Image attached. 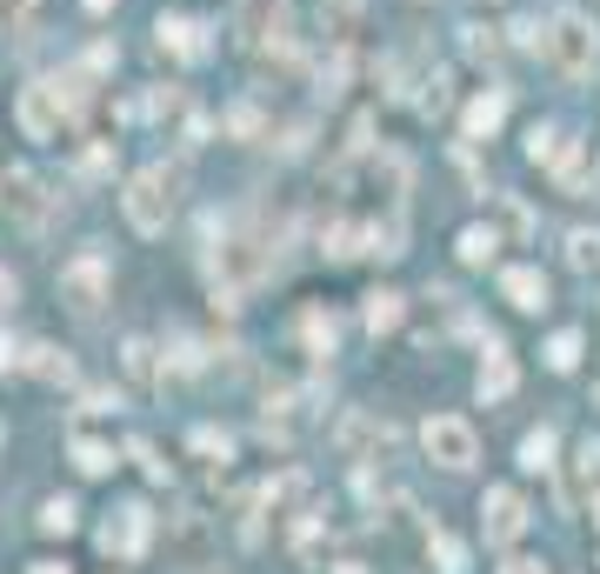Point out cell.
I'll list each match as a JSON object with an SVG mask.
<instances>
[{
    "instance_id": "obj_1",
    "label": "cell",
    "mask_w": 600,
    "mask_h": 574,
    "mask_svg": "<svg viewBox=\"0 0 600 574\" xmlns=\"http://www.w3.org/2000/svg\"><path fill=\"white\" fill-rule=\"evenodd\" d=\"M541 54H547L567 80H587V74L600 67V34H593L587 14H554V21L541 27Z\"/></svg>"
},
{
    "instance_id": "obj_2",
    "label": "cell",
    "mask_w": 600,
    "mask_h": 574,
    "mask_svg": "<svg viewBox=\"0 0 600 574\" xmlns=\"http://www.w3.org/2000/svg\"><path fill=\"white\" fill-rule=\"evenodd\" d=\"M127 221H134V234H160L167 221H174V201H181V175L174 168H140L134 181H127Z\"/></svg>"
},
{
    "instance_id": "obj_3",
    "label": "cell",
    "mask_w": 600,
    "mask_h": 574,
    "mask_svg": "<svg viewBox=\"0 0 600 574\" xmlns=\"http://www.w3.org/2000/svg\"><path fill=\"white\" fill-rule=\"evenodd\" d=\"M420 448H427V461L448 468V474H467V468L480 461V435H474V421H461V415H434V421L420 428Z\"/></svg>"
},
{
    "instance_id": "obj_4",
    "label": "cell",
    "mask_w": 600,
    "mask_h": 574,
    "mask_svg": "<svg viewBox=\"0 0 600 574\" xmlns=\"http://www.w3.org/2000/svg\"><path fill=\"white\" fill-rule=\"evenodd\" d=\"M107 288H114V274H107V261H101V255H73V261L60 268V301H67L80 320H94V314H101Z\"/></svg>"
},
{
    "instance_id": "obj_5",
    "label": "cell",
    "mask_w": 600,
    "mask_h": 574,
    "mask_svg": "<svg viewBox=\"0 0 600 574\" xmlns=\"http://www.w3.org/2000/svg\"><path fill=\"white\" fill-rule=\"evenodd\" d=\"M0 201H8V214H14L21 234H47V221H54V194H47L27 168H14L8 181H0Z\"/></svg>"
},
{
    "instance_id": "obj_6",
    "label": "cell",
    "mask_w": 600,
    "mask_h": 574,
    "mask_svg": "<svg viewBox=\"0 0 600 574\" xmlns=\"http://www.w3.org/2000/svg\"><path fill=\"white\" fill-rule=\"evenodd\" d=\"M147 534H154V508H147V502H121L114 521L101 528V548H107L114 561H140V554H147Z\"/></svg>"
},
{
    "instance_id": "obj_7",
    "label": "cell",
    "mask_w": 600,
    "mask_h": 574,
    "mask_svg": "<svg viewBox=\"0 0 600 574\" xmlns=\"http://www.w3.org/2000/svg\"><path fill=\"white\" fill-rule=\"evenodd\" d=\"M480 528H487V548H513L528 534V502L513 495V487H487L480 502Z\"/></svg>"
},
{
    "instance_id": "obj_8",
    "label": "cell",
    "mask_w": 600,
    "mask_h": 574,
    "mask_svg": "<svg viewBox=\"0 0 600 574\" xmlns=\"http://www.w3.org/2000/svg\"><path fill=\"white\" fill-rule=\"evenodd\" d=\"M21 134L27 140H54L60 134V101H54V88H47V80H41V88H21Z\"/></svg>"
},
{
    "instance_id": "obj_9",
    "label": "cell",
    "mask_w": 600,
    "mask_h": 574,
    "mask_svg": "<svg viewBox=\"0 0 600 574\" xmlns=\"http://www.w3.org/2000/svg\"><path fill=\"white\" fill-rule=\"evenodd\" d=\"M160 54H174V60H207V27L188 21V14H160Z\"/></svg>"
},
{
    "instance_id": "obj_10",
    "label": "cell",
    "mask_w": 600,
    "mask_h": 574,
    "mask_svg": "<svg viewBox=\"0 0 600 574\" xmlns=\"http://www.w3.org/2000/svg\"><path fill=\"white\" fill-rule=\"evenodd\" d=\"M381 441H387V428H381L374 415H348V421H340V428H333V448H340V454H348L354 468H367Z\"/></svg>"
},
{
    "instance_id": "obj_11",
    "label": "cell",
    "mask_w": 600,
    "mask_h": 574,
    "mask_svg": "<svg viewBox=\"0 0 600 574\" xmlns=\"http://www.w3.org/2000/svg\"><path fill=\"white\" fill-rule=\"evenodd\" d=\"M500 294L521 307V314H541V307H547V274H541V268H507V274H500Z\"/></svg>"
},
{
    "instance_id": "obj_12",
    "label": "cell",
    "mask_w": 600,
    "mask_h": 574,
    "mask_svg": "<svg viewBox=\"0 0 600 574\" xmlns=\"http://www.w3.org/2000/svg\"><path fill=\"white\" fill-rule=\"evenodd\" d=\"M274 21H281V0H240V21H234L240 47H268Z\"/></svg>"
},
{
    "instance_id": "obj_13",
    "label": "cell",
    "mask_w": 600,
    "mask_h": 574,
    "mask_svg": "<svg viewBox=\"0 0 600 574\" xmlns=\"http://www.w3.org/2000/svg\"><path fill=\"white\" fill-rule=\"evenodd\" d=\"M121 368H127V381H134V387H147V394L160 387V361H154V341H140V335H134V341H121Z\"/></svg>"
},
{
    "instance_id": "obj_14",
    "label": "cell",
    "mask_w": 600,
    "mask_h": 574,
    "mask_svg": "<svg viewBox=\"0 0 600 574\" xmlns=\"http://www.w3.org/2000/svg\"><path fill=\"white\" fill-rule=\"evenodd\" d=\"M513 394V361H507V348L487 335V368H480V401H507Z\"/></svg>"
},
{
    "instance_id": "obj_15",
    "label": "cell",
    "mask_w": 600,
    "mask_h": 574,
    "mask_svg": "<svg viewBox=\"0 0 600 574\" xmlns=\"http://www.w3.org/2000/svg\"><path fill=\"white\" fill-rule=\"evenodd\" d=\"M400 314H407V307H400V294H394V288H374V294H367V327H374V335H394Z\"/></svg>"
},
{
    "instance_id": "obj_16",
    "label": "cell",
    "mask_w": 600,
    "mask_h": 574,
    "mask_svg": "<svg viewBox=\"0 0 600 574\" xmlns=\"http://www.w3.org/2000/svg\"><path fill=\"white\" fill-rule=\"evenodd\" d=\"M427 554H434V567H441V574H474V567H467V548H461L448 528L427 534Z\"/></svg>"
},
{
    "instance_id": "obj_17",
    "label": "cell",
    "mask_w": 600,
    "mask_h": 574,
    "mask_svg": "<svg viewBox=\"0 0 600 574\" xmlns=\"http://www.w3.org/2000/svg\"><path fill=\"white\" fill-rule=\"evenodd\" d=\"M333 335H340V327H333L327 307H307V314H301V341H307L314 354H333Z\"/></svg>"
},
{
    "instance_id": "obj_18",
    "label": "cell",
    "mask_w": 600,
    "mask_h": 574,
    "mask_svg": "<svg viewBox=\"0 0 600 574\" xmlns=\"http://www.w3.org/2000/svg\"><path fill=\"white\" fill-rule=\"evenodd\" d=\"M73 468L80 474H114V448L94 441V435H73Z\"/></svg>"
},
{
    "instance_id": "obj_19",
    "label": "cell",
    "mask_w": 600,
    "mask_h": 574,
    "mask_svg": "<svg viewBox=\"0 0 600 574\" xmlns=\"http://www.w3.org/2000/svg\"><path fill=\"white\" fill-rule=\"evenodd\" d=\"M500 114H507V94H480V101L467 108V140H487V134L500 127Z\"/></svg>"
},
{
    "instance_id": "obj_20",
    "label": "cell",
    "mask_w": 600,
    "mask_h": 574,
    "mask_svg": "<svg viewBox=\"0 0 600 574\" xmlns=\"http://www.w3.org/2000/svg\"><path fill=\"white\" fill-rule=\"evenodd\" d=\"M554 448H561L554 428H534V435L521 441V468H528V474H554Z\"/></svg>"
},
{
    "instance_id": "obj_21",
    "label": "cell",
    "mask_w": 600,
    "mask_h": 574,
    "mask_svg": "<svg viewBox=\"0 0 600 574\" xmlns=\"http://www.w3.org/2000/svg\"><path fill=\"white\" fill-rule=\"evenodd\" d=\"M494 248H500V234H494V227H461V261H467V268H487Z\"/></svg>"
},
{
    "instance_id": "obj_22",
    "label": "cell",
    "mask_w": 600,
    "mask_h": 574,
    "mask_svg": "<svg viewBox=\"0 0 600 574\" xmlns=\"http://www.w3.org/2000/svg\"><path fill=\"white\" fill-rule=\"evenodd\" d=\"M567 268H580V274L600 268V227H574L567 234Z\"/></svg>"
},
{
    "instance_id": "obj_23",
    "label": "cell",
    "mask_w": 600,
    "mask_h": 574,
    "mask_svg": "<svg viewBox=\"0 0 600 574\" xmlns=\"http://www.w3.org/2000/svg\"><path fill=\"white\" fill-rule=\"evenodd\" d=\"M27 368H34L41 381H73V368H67V354H60V348H47V341H41V348H27Z\"/></svg>"
},
{
    "instance_id": "obj_24",
    "label": "cell",
    "mask_w": 600,
    "mask_h": 574,
    "mask_svg": "<svg viewBox=\"0 0 600 574\" xmlns=\"http://www.w3.org/2000/svg\"><path fill=\"white\" fill-rule=\"evenodd\" d=\"M194 454L214 461V468H227V461H234V435H220V428H194Z\"/></svg>"
},
{
    "instance_id": "obj_25",
    "label": "cell",
    "mask_w": 600,
    "mask_h": 574,
    "mask_svg": "<svg viewBox=\"0 0 600 574\" xmlns=\"http://www.w3.org/2000/svg\"><path fill=\"white\" fill-rule=\"evenodd\" d=\"M73 521H80V508H73L67 495H54V502L41 508V534H73Z\"/></svg>"
},
{
    "instance_id": "obj_26",
    "label": "cell",
    "mask_w": 600,
    "mask_h": 574,
    "mask_svg": "<svg viewBox=\"0 0 600 574\" xmlns=\"http://www.w3.org/2000/svg\"><path fill=\"white\" fill-rule=\"evenodd\" d=\"M574 361H580V335H574V327H561V335L547 341V368H561V374H567Z\"/></svg>"
},
{
    "instance_id": "obj_27",
    "label": "cell",
    "mask_w": 600,
    "mask_h": 574,
    "mask_svg": "<svg viewBox=\"0 0 600 574\" xmlns=\"http://www.w3.org/2000/svg\"><path fill=\"white\" fill-rule=\"evenodd\" d=\"M554 154H561V127H528V160H541V168H547Z\"/></svg>"
},
{
    "instance_id": "obj_28",
    "label": "cell",
    "mask_w": 600,
    "mask_h": 574,
    "mask_svg": "<svg viewBox=\"0 0 600 574\" xmlns=\"http://www.w3.org/2000/svg\"><path fill=\"white\" fill-rule=\"evenodd\" d=\"M354 14H361V0H320V21H327V34L354 27Z\"/></svg>"
},
{
    "instance_id": "obj_29",
    "label": "cell",
    "mask_w": 600,
    "mask_h": 574,
    "mask_svg": "<svg viewBox=\"0 0 600 574\" xmlns=\"http://www.w3.org/2000/svg\"><path fill=\"white\" fill-rule=\"evenodd\" d=\"M127 454L140 461V474H147V481H167V461L154 454V441H127Z\"/></svg>"
},
{
    "instance_id": "obj_30",
    "label": "cell",
    "mask_w": 600,
    "mask_h": 574,
    "mask_svg": "<svg viewBox=\"0 0 600 574\" xmlns=\"http://www.w3.org/2000/svg\"><path fill=\"white\" fill-rule=\"evenodd\" d=\"M494 47H500V41H494V27H467V54H474V60H487Z\"/></svg>"
},
{
    "instance_id": "obj_31",
    "label": "cell",
    "mask_w": 600,
    "mask_h": 574,
    "mask_svg": "<svg viewBox=\"0 0 600 574\" xmlns=\"http://www.w3.org/2000/svg\"><path fill=\"white\" fill-rule=\"evenodd\" d=\"M0 14H8V21H27V14H34V0H0Z\"/></svg>"
},
{
    "instance_id": "obj_32",
    "label": "cell",
    "mask_w": 600,
    "mask_h": 574,
    "mask_svg": "<svg viewBox=\"0 0 600 574\" xmlns=\"http://www.w3.org/2000/svg\"><path fill=\"white\" fill-rule=\"evenodd\" d=\"M500 574H547V567H541V561H507Z\"/></svg>"
},
{
    "instance_id": "obj_33",
    "label": "cell",
    "mask_w": 600,
    "mask_h": 574,
    "mask_svg": "<svg viewBox=\"0 0 600 574\" xmlns=\"http://www.w3.org/2000/svg\"><path fill=\"white\" fill-rule=\"evenodd\" d=\"M27 574H67V561H34Z\"/></svg>"
},
{
    "instance_id": "obj_34",
    "label": "cell",
    "mask_w": 600,
    "mask_h": 574,
    "mask_svg": "<svg viewBox=\"0 0 600 574\" xmlns=\"http://www.w3.org/2000/svg\"><path fill=\"white\" fill-rule=\"evenodd\" d=\"M0 368H14V341L8 335H0Z\"/></svg>"
},
{
    "instance_id": "obj_35",
    "label": "cell",
    "mask_w": 600,
    "mask_h": 574,
    "mask_svg": "<svg viewBox=\"0 0 600 574\" xmlns=\"http://www.w3.org/2000/svg\"><path fill=\"white\" fill-rule=\"evenodd\" d=\"M0 301H14V274L8 268H0Z\"/></svg>"
},
{
    "instance_id": "obj_36",
    "label": "cell",
    "mask_w": 600,
    "mask_h": 574,
    "mask_svg": "<svg viewBox=\"0 0 600 574\" xmlns=\"http://www.w3.org/2000/svg\"><path fill=\"white\" fill-rule=\"evenodd\" d=\"M333 574H367V567L361 561H333Z\"/></svg>"
},
{
    "instance_id": "obj_37",
    "label": "cell",
    "mask_w": 600,
    "mask_h": 574,
    "mask_svg": "<svg viewBox=\"0 0 600 574\" xmlns=\"http://www.w3.org/2000/svg\"><path fill=\"white\" fill-rule=\"evenodd\" d=\"M107 8H114V0H88V14H107Z\"/></svg>"
},
{
    "instance_id": "obj_38",
    "label": "cell",
    "mask_w": 600,
    "mask_h": 574,
    "mask_svg": "<svg viewBox=\"0 0 600 574\" xmlns=\"http://www.w3.org/2000/svg\"><path fill=\"white\" fill-rule=\"evenodd\" d=\"M593 521H600V502H593Z\"/></svg>"
}]
</instances>
